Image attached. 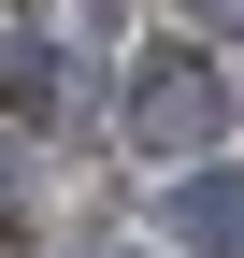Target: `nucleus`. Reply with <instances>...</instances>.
Instances as JSON below:
<instances>
[{"label":"nucleus","mask_w":244,"mask_h":258,"mask_svg":"<svg viewBox=\"0 0 244 258\" xmlns=\"http://www.w3.org/2000/svg\"><path fill=\"white\" fill-rule=\"evenodd\" d=\"M216 129H230V101H216V72H201L187 43H158V57L130 72V144H144V158H201Z\"/></svg>","instance_id":"1"},{"label":"nucleus","mask_w":244,"mask_h":258,"mask_svg":"<svg viewBox=\"0 0 244 258\" xmlns=\"http://www.w3.org/2000/svg\"><path fill=\"white\" fill-rule=\"evenodd\" d=\"M172 244H216V258H244V172H201V186H172Z\"/></svg>","instance_id":"2"},{"label":"nucleus","mask_w":244,"mask_h":258,"mask_svg":"<svg viewBox=\"0 0 244 258\" xmlns=\"http://www.w3.org/2000/svg\"><path fill=\"white\" fill-rule=\"evenodd\" d=\"M172 15H201V29H244V0H172Z\"/></svg>","instance_id":"3"},{"label":"nucleus","mask_w":244,"mask_h":258,"mask_svg":"<svg viewBox=\"0 0 244 258\" xmlns=\"http://www.w3.org/2000/svg\"><path fill=\"white\" fill-rule=\"evenodd\" d=\"M15 201H29V186H15V158H0V230H15Z\"/></svg>","instance_id":"4"}]
</instances>
